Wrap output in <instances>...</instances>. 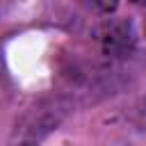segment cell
<instances>
[{"mask_svg": "<svg viewBox=\"0 0 146 146\" xmlns=\"http://www.w3.org/2000/svg\"><path fill=\"white\" fill-rule=\"evenodd\" d=\"M71 103L64 96H52L34 103L16 123V141L21 146H39L50 132H55L71 112Z\"/></svg>", "mask_w": 146, "mask_h": 146, "instance_id": "6da1fadb", "label": "cell"}, {"mask_svg": "<svg viewBox=\"0 0 146 146\" xmlns=\"http://www.w3.org/2000/svg\"><path fill=\"white\" fill-rule=\"evenodd\" d=\"M96 43L105 59L119 62L135 52L137 48V34L128 18H107L96 30Z\"/></svg>", "mask_w": 146, "mask_h": 146, "instance_id": "7a4b0ae2", "label": "cell"}, {"mask_svg": "<svg viewBox=\"0 0 146 146\" xmlns=\"http://www.w3.org/2000/svg\"><path fill=\"white\" fill-rule=\"evenodd\" d=\"M9 96H11V80H9V73H7L5 62H2V57H0V105L7 103Z\"/></svg>", "mask_w": 146, "mask_h": 146, "instance_id": "3957f363", "label": "cell"}]
</instances>
